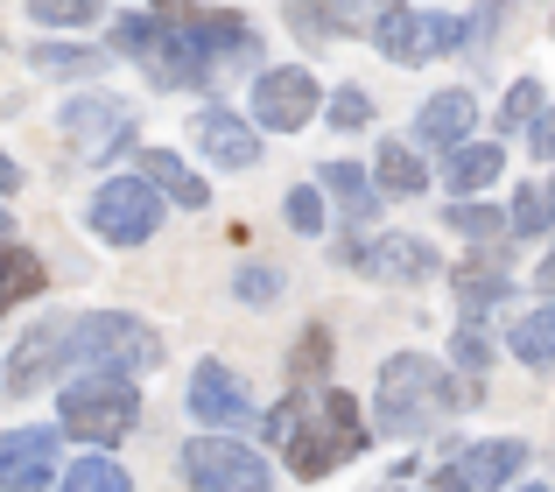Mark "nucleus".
I'll return each instance as SVG.
<instances>
[{"label": "nucleus", "mask_w": 555, "mask_h": 492, "mask_svg": "<svg viewBox=\"0 0 555 492\" xmlns=\"http://www.w3.org/2000/svg\"><path fill=\"white\" fill-rule=\"evenodd\" d=\"M366 443V409L345 387H310V394H288L282 409H268V451L288 457V479H331Z\"/></svg>", "instance_id": "f257e3e1"}, {"label": "nucleus", "mask_w": 555, "mask_h": 492, "mask_svg": "<svg viewBox=\"0 0 555 492\" xmlns=\"http://www.w3.org/2000/svg\"><path fill=\"white\" fill-rule=\"evenodd\" d=\"M478 401V380H457L450 366L422 352H393L379 359V380H373V423L387 437H429L443 429L450 415H464Z\"/></svg>", "instance_id": "f03ea898"}, {"label": "nucleus", "mask_w": 555, "mask_h": 492, "mask_svg": "<svg viewBox=\"0 0 555 492\" xmlns=\"http://www.w3.org/2000/svg\"><path fill=\"white\" fill-rule=\"evenodd\" d=\"M183 8L177 14H155V8L120 14V22H113V56H134V64L149 70V85H163V92H211V78L225 64L197 42V28L183 22Z\"/></svg>", "instance_id": "7ed1b4c3"}, {"label": "nucleus", "mask_w": 555, "mask_h": 492, "mask_svg": "<svg viewBox=\"0 0 555 492\" xmlns=\"http://www.w3.org/2000/svg\"><path fill=\"white\" fill-rule=\"evenodd\" d=\"M141 423V380L134 373H70L56 394V429L85 451H113Z\"/></svg>", "instance_id": "20e7f679"}, {"label": "nucleus", "mask_w": 555, "mask_h": 492, "mask_svg": "<svg viewBox=\"0 0 555 492\" xmlns=\"http://www.w3.org/2000/svg\"><path fill=\"white\" fill-rule=\"evenodd\" d=\"M163 366V338L149 316L134 310H85L70 316V373H155Z\"/></svg>", "instance_id": "39448f33"}, {"label": "nucleus", "mask_w": 555, "mask_h": 492, "mask_svg": "<svg viewBox=\"0 0 555 492\" xmlns=\"http://www.w3.org/2000/svg\"><path fill=\"white\" fill-rule=\"evenodd\" d=\"M177 471L190 492H274V471L240 429H204L177 451Z\"/></svg>", "instance_id": "423d86ee"}, {"label": "nucleus", "mask_w": 555, "mask_h": 492, "mask_svg": "<svg viewBox=\"0 0 555 492\" xmlns=\"http://www.w3.org/2000/svg\"><path fill=\"white\" fill-rule=\"evenodd\" d=\"M366 36L387 64H436V56L472 42V22H464V14H443V8H379Z\"/></svg>", "instance_id": "0eeeda50"}, {"label": "nucleus", "mask_w": 555, "mask_h": 492, "mask_svg": "<svg viewBox=\"0 0 555 492\" xmlns=\"http://www.w3.org/2000/svg\"><path fill=\"white\" fill-rule=\"evenodd\" d=\"M163 205L169 197L155 191L141 169H127V177H106L92 191L85 225H92V239H106V246H149L155 233H163Z\"/></svg>", "instance_id": "6e6552de"}, {"label": "nucleus", "mask_w": 555, "mask_h": 492, "mask_svg": "<svg viewBox=\"0 0 555 492\" xmlns=\"http://www.w3.org/2000/svg\"><path fill=\"white\" fill-rule=\"evenodd\" d=\"M317 106H324V92H317V78L302 64H274L254 78V99H246V113H254L260 134H302V127L317 120Z\"/></svg>", "instance_id": "1a4fd4ad"}, {"label": "nucleus", "mask_w": 555, "mask_h": 492, "mask_svg": "<svg viewBox=\"0 0 555 492\" xmlns=\"http://www.w3.org/2000/svg\"><path fill=\"white\" fill-rule=\"evenodd\" d=\"M338 268H359V274H373V282H436L443 254L415 233H379V239H345Z\"/></svg>", "instance_id": "9d476101"}, {"label": "nucleus", "mask_w": 555, "mask_h": 492, "mask_svg": "<svg viewBox=\"0 0 555 492\" xmlns=\"http://www.w3.org/2000/svg\"><path fill=\"white\" fill-rule=\"evenodd\" d=\"M183 409H190V423H204V429H246L254 423V387H246L225 359H197Z\"/></svg>", "instance_id": "9b49d317"}, {"label": "nucleus", "mask_w": 555, "mask_h": 492, "mask_svg": "<svg viewBox=\"0 0 555 492\" xmlns=\"http://www.w3.org/2000/svg\"><path fill=\"white\" fill-rule=\"evenodd\" d=\"M70 373V316H42L36 331H22L8 352V394H36V387H64Z\"/></svg>", "instance_id": "f8f14e48"}, {"label": "nucleus", "mask_w": 555, "mask_h": 492, "mask_svg": "<svg viewBox=\"0 0 555 492\" xmlns=\"http://www.w3.org/2000/svg\"><path fill=\"white\" fill-rule=\"evenodd\" d=\"M56 451H64V429H0V492H42L56 485Z\"/></svg>", "instance_id": "ddd939ff"}, {"label": "nucleus", "mask_w": 555, "mask_h": 492, "mask_svg": "<svg viewBox=\"0 0 555 492\" xmlns=\"http://www.w3.org/2000/svg\"><path fill=\"white\" fill-rule=\"evenodd\" d=\"M64 141H78V148L99 155V163H113V155L134 141V113H127L120 99L78 92V99H64Z\"/></svg>", "instance_id": "4468645a"}, {"label": "nucleus", "mask_w": 555, "mask_h": 492, "mask_svg": "<svg viewBox=\"0 0 555 492\" xmlns=\"http://www.w3.org/2000/svg\"><path fill=\"white\" fill-rule=\"evenodd\" d=\"M190 134H197V148L211 155L218 169H260V127H254V113L204 106V113H190Z\"/></svg>", "instance_id": "2eb2a0df"}, {"label": "nucleus", "mask_w": 555, "mask_h": 492, "mask_svg": "<svg viewBox=\"0 0 555 492\" xmlns=\"http://www.w3.org/2000/svg\"><path fill=\"white\" fill-rule=\"evenodd\" d=\"M528 443L520 437H486V443H450V465L464 471L478 492H514L520 471H528Z\"/></svg>", "instance_id": "dca6fc26"}, {"label": "nucleus", "mask_w": 555, "mask_h": 492, "mask_svg": "<svg viewBox=\"0 0 555 492\" xmlns=\"http://www.w3.org/2000/svg\"><path fill=\"white\" fill-rule=\"evenodd\" d=\"M317 183H324V197L338 205V219L352 225V233H366V225H379V183L366 163H317Z\"/></svg>", "instance_id": "f3484780"}, {"label": "nucleus", "mask_w": 555, "mask_h": 492, "mask_svg": "<svg viewBox=\"0 0 555 492\" xmlns=\"http://www.w3.org/2000/svg\"><path fill=\"white\" fill-rule=\"evenodd\" d=\"M472 127H478V99L464 92V85L422 99V113H415V141H422V148H443V155L464 148V141H472Z\"/></svg>", "instance_id": "a211bd4d"}, {"label": "nucleus", "mask_w": 555, "mask_h": 492, "mask_svg": "<svg viewBox=\"0 0 555 492\" xmlns=\"http://www.w3.org/2000/svg\"><path fill=\"white\" fill-rule=\"evenodd\" d=\"M506 246L514 239H500V246H478V260H464L457 268V316H486L492 302H506L514 296V274H506Z\"/></svg>", "instance_id": "6ab92c4d"}, {"label": "nucleus", "mask_w": 555, "mask_h": 492, "mask_svg": "<svg viewBox=\"0 0 555 492\" xmlns=\"http://www.w3.org/2000/svg\"><path fill=\"white\" fill-rule=\"evenodd\" d=\"M288 28H296L302 42H338V36H359V28H373L366 14H359V0H282Z\"/></svg>", "instance_id": "aec40b11"}, {"label": "nucleus", "mask_w": 555, "mask_h": 492, "mask_svg": "<svg viewBox=\"0 0 555 492\" xmlns=\"http://www.w3.org/2000/svg\"><path fill=\"white\" fill-rule=\"evenodd\" d=\"M500 169H506V148H500V141H464V148L443 155V169H436V177H443L450 197H478V191H492V183H500Z\"/></svg>", "instance_id": "412c9836"}, {"label": "nucleus", "mask_w": 555, "mask_h": 492, "mask_svg": "<svg viewBox=\"0 0 555 492\" xmlns=\"http://www.w3.org/2000/svg\"><path fill=\"white\" fill-rule=\"evenodd\" d=\"M134 169H141V177H149V183H155V191H163L177 211H204V205H211V183L190 177L177 148H141V155H134Z\"/></svg>", "instance_id": "4be33fe9"}, {"label": "nucleus", "mask_w": 555, "mask_h": 492, "mask_svg": "<svg viewBox=\"0 0 555 492\" xmlns=\"http://www.w3.org/2000/svg\"><path fill=\"white\" fill-rule=\"evenodd\" d=\"M373 183H379L387 197H401V205H408V197H422V191L436 183V169H422L415 141L387 134V141H379V155H373Z\"/></svg>", "instance_id": "5701e85b"}, {"label": "nucleus", "mask_w": 555, "mask_h": 492, "mask_svg": "<svg viewBox=\"0 0 555 492\" xmlns=\"http://www.w3.org/2000/svg\"><path fill=\"white\" fill-rule=\"evenodd\" d=\"M506 352L520 359V366L534 373H555V302H534V310H520L514 324H506Z\"/></svg>", "instance_id": "b1692460"}, {"label": "nucleus", "mask_w": 555, "mask_h": 492, "mask_svg": "<svg viewBox=\"0 0 555 492\" xmlns=\"http://www.w3.org/2000/svg\"><path fill=\"white\" fill-rule=\"evenodd\" d=\"M28 64H36L42 78H78V85H92V78H106L113 56H106V50H92V42L50 36V42H36V50H28Z\"/></svg>", "instance_id": "393cba45"}, {"label": "nucleus", "mask_w": 555, "mask_h": 492, "mask_svg": "<svg viewBox=\"0 0 555 492\" xmlns=\"http://www.w3.org/2000/svg\"><path fill=\"white\" fill-rule=\"evenodd\" d=\"M42 288H50V268H42V254H28V246L0 239V316H8L14 302L42 296Z\"/></svg>", "instance_id": "a878e982"}, {"label": "nucleus", "mask_w": 555, "mask_h": 492, "mask_svg": "<svg viewBox=\"0 0 555 492\" xmlns=\"http://www.w3.org/2000/svg\"><path fill=\"white\" fill-rule=\"evenodd\" d=\"M443 225H450L457 239H472V246H500V239H514V225H506V211L478 205V197H450Z\"/></svg>", "instance_id": "bb28decb"}, {"label": "nucleus", "mask_w": 555, "mask_h": 492, "mask_svg": "<svg viewBox=\"0 0 555 492\" xmlns=\"http://www.w3.org/2000/svg\"><path fill=\"white\" fill-rule=\"evenodd\" d=\"M506 225H514V239H548L555 233V191L548 183H514Z\"/></svg>", "instance_id": "cd10ccee"}, {"label": "nucleus", "mask_w": 555, "mask_h": 492, "mask_svg": "<svg viewBox=\"0 0 555 492\" xmlns=\"http://www.w3.org/2000/svg\"><path fill=\"white\" fill-rule=\"evenodd\" d=\"M56 492H134V479H127L120 457L106 451H85L78 465H64V479H56Z\"/></svg>", "instance_id": "c85d7f7f"}, {"label": "nucleus", "mask_w": 555, "mask_h": 492, "mask_svg": "<svg viewBox=\"0 0 555 492\" xmlns=\"http://www.w3.org/2000/svg\"><path fill=\"white\" fill-rule=\"evenodd\" d=\"M324 366H331V331L310 324V331H302V345L288 352V394H310V387L324 380Z\"/></svg>", "instance_id": "c756f323"}, {"label": "nucleus", "mask_w": 555, "mask_h": 492, "mask_svg": "<svg viewBox=\"0 0 555 492\" xmlns=\"http://www.w3.org/2000/svg\"><path fill=\"white\" fill-rule=\"evenodd\" d=\"M500 352H506V345H492V331L478 324V316H457V331H450V359L464 366V380H478Z\"/></svg>", "instance_id": "7c9ffc66"}, {"label": "nucleus", "mask_w": 555, "mask_h": 492, "mask_svg": "<svg viewBox=\"0 0 555 492\" xmlns=\"http://www.w3.org/2000/svg\"><path fill=\"white\" fill-rule=\"evenodd\" d=\"M282 219H288V233L324 239V225H331V197H324V183H296V191L282 197Z\"/></svg>", "instance_id": "2f4dec72"}, {"label": "nucleus", "mask_w": 555, "mask_h": 492, "mask_svg": "<svg viewBox=\"0 0 555 492\" xmlns=\"http://www.w3.org/2000/svg\"><path fill=\"white\" fill-rule=\"evenodd\" d=\"M534 113H542V78H514L506 99H500V113H492V127L514 134V127H534Z\"/></svg>", "instance_id": "473e14b6"}, {"label": "nucleus", "mask_w": 555, "mask_h": 492, "mask_svg": "<svg viewBox=\"0 0 555 492\" xmlns=\"http://www.w3.org/2000/svg\"><path fill=\"white\" fill-rule=\"evenodd\" d=\"M324 120L338 127V134H359V127H373V92H366V85H338V92L324 99Z\"/></svg>", "instance_id": "72a5a7b5"}, {"label": "nucleus", "mask_w": 555, "mask_h": 492, "mask_svg": "<svg viewBox=\"0 0 555 492\" xmlns=\"http://www.w3.org/2000/svg\"><path fill=\"white\" fill-rule=\"evenodd\" d=\"M42 28H92L99 22V0H28Z\"/></svg>", "instance_id": "f704fd0d"}, {"label": "nucleus", "mask_w": 555, "mask_h": 492, "mask_svg": "<svg viewBox=\"0 0 555 492\" xmlns=\"http://www.w3.org/2000/svg\"><path fill=\"white\" fill-rule=\"evenodd\" d=\"M232 288H240V302H274V268H240Z\"/></svg>", "instance_id": "c9c22d12"}, {"label": "nucleus", "mask_w": 555, "mask_h": 492, "mask_svg": "<svg viewBox=\"0 0 555 492\" xmlns=\"http://www.w3.org/2000/svg\"><path fill=\"white\" fill-rule=\"evenodd\" d=\"M528 148L542 155V163H555V113H548V106L534 113V127H528Z\"/></svg>", "instance_id": "e433bc0d"}, {"label": "nucleus", "mask_w": 555, "mask_h": 492, "mask_svg": "<svg viewBox=\"0 0 555 492\" xmlns=\"http://www.w3.org/2000/svg\"><path fill=\"white\" fill-rule=\"evenodd\" d=\"M429 492H478L472 479H464V471L457 465H443V471H436V479H429Z\"/></svg>", "instance_id": "4c0bfd02"}, {"label": "nucleus", "mask_w": 555, "mask_h": 492, "mask_svg": "<svg viewBox=\"0 0 555 492\" xmlns=\"http://www.w3.org/2000/svg\"><path fill=\"white\" fill-rule=\"evenodd\" d=\"M14 191H22V163L0 148V197H14Z\"/></svg>", "instance_id": "58836bf2"}, {"label": "nucleus", "mask_w": 555, "mask_h": 492, "mask_svg": "<svg viewBox=\"0 0 555 492\" xmlns=\"http://www.w3.org/2000/svg\"><path fill=\"white\" fill-rule=\"evenodd\" d=\"M534 288H555V246H548V260H542V274H534Z\"/></svg>", "instance_id": "ea45409f"}, {"label": "nucleus", "mask_w": 555, "mask_h": 492, "mask_svg": "<svg viewBox=\"0 0 555 492\" xmlns=\"http://www.w3.org/2000/svg\"><path fill=\"white\" fill-rule=\"evenodd\" d=\"M379 492H408V479H387V485H379Z\"/></svg>", "instance_id": "a19ab883"}, {"label": "nucleus", "mask_w": 555, "mask_h": 492, "mask_svg": "<svg viewBox=\"0 0 555 492\" xmlns=\"http://www.w3.org/2000/svg\"><path fill=\"white\" fill-rule=\"evenodd\" d=\"M8 225H14V219H8V205H0V239H8Z\"/></svg>", "instance_id": "79ce46f5"}, {"label": "nucleus", "mask_w": 555, "mask_h": 492, "mask_svg": "<svg viewBox=\"0 0 555 492\" xmlns=\"http://www.w3.org/2000/svg\"><path fill=\"white\" fill-rule=\"evenodd\" d=\"M514 492H548V485H514Z\"/></svg>", "instance_id": "37998d69"}, {"label": "nucleus", "mask_w": 555, "mask_h": 492, "mask_svg": "<svg viewBox=\"0 0 555 492\" xmlns=\"http://www.w3.org/2000/svg\"><path fill=\"white\" fill-rule=\"evenodd\" d=\"M548 191H555V183H548Z\"/></svg>", "instance_id": "c03bdc74"}, {"label": "nucleus", "mask_w": 555, "mask_h": 492, "mask_svg": "<svg viewBox=\"0 0 555 492\" xmlns=\"http://www.w3.org/2000/svg\"><path fill=\"white\" fill-rule=\"evenodd\" d=\"M387 8H393V0H387Z\"/></svg>", "instance_id": "a18cd8bd"}]
</instances>
